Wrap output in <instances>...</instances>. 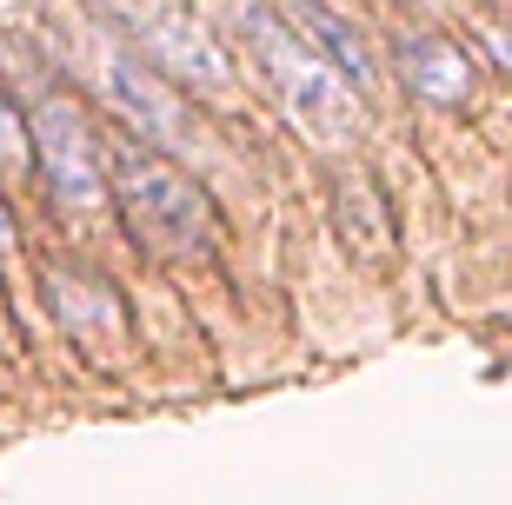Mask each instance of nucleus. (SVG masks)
I'll list each match as a JSON object with an SVG mask.
<instances>
[{
  "instance_id": "obj_1",
  "label": "nucleus",
  "mask_w": 512,
  "mask_h": 505,
  "mask_svg": "<svg viewBox=\"0 0 512 505\" xmlns=\"http://www.w3.org/2000/svg\"><path fill=\"white\" fill-rule=\"evenodd\" d=\"M240 34H247V54H253V67H260V80L273 87L280 113L306 133V140L346 147V140L360 133L366 94L280 14V0H253V7H240Z\"/></svg>"
},
{
  "instance_id": "obj_2",
  "label": "nucleus",
  "mask_w": 512,
  "mask_h": 505,
  "mask_svg": "<svg viewBox=\"0 0 512 505\" xmlns=\"http://www.w3.org/2000/svg\"><path fill=\"white\" fill-rule=\"evenodd\" d=\"M107 187L120 200V220L153 260H193L207 253L213 200L187 167H173L153 147H107Z\"/></svg>"
},
{
  "instance_id": "obj_3",
  "label": "nucleus",
  "mask_w": 512,
  "mask_h": 505,
  "mask_svg": "<svg viewBox=\"0 0 512 505\" xmlns=\"http://www.w3.org/2000/svg\"><path fill=\"white\" fill-rule=\"evenodd\" d=\"M94 14L127 40V54H140L160 80L187 87L200 100H227L240 87L227 47L193 20V7L180 0H94Z\"/></svg>"
},
{
  "instance_id": "obj_4",
  "label": "nucleus",
  "mask_w": 512,
  "mask_h": 505,
  "mask_svg": "<svg viewBox=\"0 0 512 505\" xmlns=\"http://www.w3.org/2000/svg\"><path fill=\"white\" fill-rule=\"evenodd\" d=\"M34 147H40V167H47V187L60 200L100 206V193H107V147L87 127V107L80 100H67V94L40 100L34 107Z\"/></svg>"
},
{
  "instance_id": "obj_5",
  "label": "nucleus",
  "mask_w": 512,
  "mask_h": 505,
  "mask_svg": "<svg viewBox=\"0 0 512 505\" xmlns=\"http://www.w3.org/2000/svg\"><path fill=\"white\" fill-rule=\"evenodd\" d=\"M94 80H100V94L133 120L140 147H187V107H180V94H167V80L153 74L140 54H127V47H100L94 54Z\"/></svg>"
},
{
  "instance_id": "obj_6",
  "label": "nucleus",
  "mask_w": 512,
  "mask_h": 505,
  "mask_svg": "<svg viewBox=\"0 0 512 505\" xmlns=\"http://www.w3.org/2000/svg\"><path fill=\"white\" fill-rule=\"evenodd\" d=\"M399 80H406L426 107H459V100L473 94L466 54L439 34H399Z\"/></svg>"
},
{
  "instance_id": "obj_7",
  "label": "nucleus",
  "mask_w": 512,
  "mask_h": 505,
  "mask_svg": "<svg viewBox=\"0 0 512 505\" xmlns=\"http://www.w3.org/2000/svg\"><path fill=\"white\" fill-rule=\"evenodd\" d=\"M280 14L293 20V27H300L306 40H313V47H320L326 60H333V67H340L346 80H353V87H373V67H366V47H360V34H353V27H346L340 14H326V7H313V0H280Z\"/></svg>"
},
{
  "instance_id": "obj_8",
  "label": "nucleus",
  "mask_w": 512,
  "mask_h": 505,
  "mask_svg": "<svg viewBox=\"0 0 512 505\" xmlns=\"http://www.w3.org/2000/svg\"><path fill=\"white\" fill-rule=\"evenodd\" d=\"M47 293H54V313L67 319L74 333H114V326H120V300H114V286L94 280V273L54 266V273H47Z\"/></svg>"
},
{
  "instance_id": "obj_9",
  "label": "nucleus",
  "mask_w": 512,
  "mask_h": 505,
  "mask_svg": "<svg viewBox=\"0 0 512 505\" xmlns=\"http://www.w3.org/2000/svg\"><path fill=\"white\" fill-rule=\"evenodd\" d=\"M340 226H346V240L360 246L366 260H380V253H386V213H380V193L366 187L360 173H353V180H340Z\"/></svg>"
},
{
  "instance_id": "obj_10",
  "label": "nucleus",
  "mask_w": 512,
  "mask_h": 505,
  "mask_svg": "<svg viewBox=\"0 0 512 505\" xmlns=\"http://www.w3.org/2000/svg\"><path fill=\"white\" fill-rule=\"evenodd\" d=\"M20 147H27V127H20V113L7 107V94H0V167H14Z\"/></svg>"
},
{
  "instance_id": "obj_11",
  "label": "nucleus",
  "mask_w": 512,
  "mask_h": 505,
  "mask_svg": "<svg viewBox=\"0 0 512 505\" xmlns=\"http://www.w3.org/2000/svg\"><path fill=\"white\" fill-rule=\"evenodd\" d=\"M486 47H493L499 67H512V34H499V27H493V34H486Z\"/></svg>"
},
{
  "instance_id": "obj_12",
  "label": "nucleus",
  "mask_w": 512,
  "mask_h": 505,
  "mask_svg": "<svg viewBox=\"0 0 512 505\" xmlns=\"http://www.w3.org/2000/svg\"><path fill=\"white\" fill-rule=\"evenodd\" d=\"M14 246V220H7V206H0V253Z\"/></svg>"
}]
</instances>
